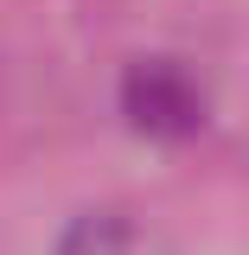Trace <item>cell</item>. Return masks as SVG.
<instances>
[{"instance_id": "obj_1", "label": "cell", "mask_w": 249, "mask_h": 255, "mask_svg": "<svg viewBox=\"0 0 249 255\" xmlns=\"http://www.w3.org/2000/svg\"><path fill=\"white\" fill-rule=\"evenodd\" d=\"M122 109L154 140H192L211 115V96L179 58H134L122 77Z\"/></svg>"}, {"instance_id": "obj_2", "label": "cell", "mask_w": 249, "mask_h": 255, "mask_svg": "<svg viewBox=\"0 0 249 255\" xmlns=\"http://www.w3.org/2000/svg\"><path fill=\"white\" fill-rule=\"evenodd\" d=\"M58 255H141V236H134V223L115 217V211H90V217H77L64 230Z\"/></svg>"}]
</instances>
